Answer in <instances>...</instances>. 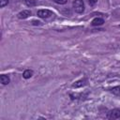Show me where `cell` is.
<instances>
[{
  "mask_svg": "<svg viewBox=\"0 0 120 120\" xmlns=\"http://www.w3.org/2000/svg\"><path fill=\"white\" fill-rule=\"evenodd\" d=\"M86 83V79H82V80H79V81H77L75 83H73L72 84V86L73 87H81V86H82V85H84Z\"/></svg>",
  "mask_w": 120,
  "mask_h": 120,
  "instance_id": "5b68a950",
  "label": "cell"
},
{
  "mask_svg": "<svg viewBox=\"0 0 120 120\" xmlns=\"http://www.w3.org/2000/svg\"><path fill=\"white\" fill-rule=\"evenodd\" d=\"M52 15V12L49 9H40V10L38 11V16L40 17V18H43V19L49 18Z\"/></svg>",
  "mask_w": 120,
  "mask_h": 120,
  "instance_id": "7a4b0ae2",
  "label": "cell"
},
{
  "mask_svg": "<svg viewBox=\"0 0 120 120\" xmlns=\"http://www.w3.org/2000/svg\"><path fill=\"white\" fill-rule=\"evenodd\" d=\"M110 119H120V109H113L109 113Z\"/></svg>",
  "mask_w": 120,
  "mask_h": 120,
  "instance_id": "3957f363",
  "label": "cell"
},
{
  "mask_svg": "<svg viewBox=\"0 0 120 120\" xmlns=\"http://www.w3.org/2000/svg\"><path fill=\"white\" fill-rule=\"evenodd\" d=\"M73 8L77 13H82L84 10V4L82 0H75L73 2Z\"/></svg>",
  "mask_w": 120,
  "mask_h": 120,
  "instance_id": "6da1fadb",
  "label": "cell"
},
{
  "mask_svg": "<svg viewBox=\"0 0 120 120\" xmlns=\"http://www.w3.org/2000/svg\"><path fill=\"white\" fill-rule=\"evenodd\" d=\"M31 16V11L30 10H22L18 13V18L19 19H25Z\"/></svg>",
  "mask_w": 120,
  "mask_h": 120,
  "instance_id": "277c9868",
  "label": "cell"
},
{
  "mask_svg": "<svg viewBox=\"0 0 120 120\" xmlns=\"http://www.w3.org/2000/svg\"><path fill=\"white\" fill-rule=\"evenodd\" d=\"M25 4L28 6V7H33L36 5V2L34 0H25Z\"/></svg>",
  "mask_w": 120,
  "mask_h": 120,
  "instance_id": "30bf717a",
  "label": "cell"
},
{
  "mask_svg": "<svg viewBox=\"0 0 120 120\" xmlns=\"http://www.w3.org/2000/svg\"><path fill=\"white\" fill-rule=\"evenodd\" d=\"M87 1H88V3H89L90 6H94L98 2V0H87Z\"/></svg>",
  "mask_w": 120,
  "mask_h": 120,
  "instance_id": "4fadbf2b",
  "label": "cell"
},
{
  "mask_svg": "<svg viewBox=\"0 0 120 120\" xmlns=\"http://www.w3.org/2000/svg\"><path fill=\"white\" fill-rule=\"evenodd\" d=\"M104 23V20L101 19V18H96L92 21V25L96 26V25H101Z\"/></svg>",
  "mask_w": 120,
  "mask_h": 120,
  "instance_id": "8992f818",
  "label": "cell"
},
{
  "mask_svg": "<svg viewBox=\"0 0 120 120\" xmlns=\"http://www.w3.org/2000/svg\"><path fill=\"white\" fill-rule=\"evenodd\" d=\"M33 22H34V24H39V22H36V21H34Z\"/></svg>",
  "mask_w": 120,
  "mask_h": 120,
  "instance_id": "5bb4252c",
  "label": "cell"
},
{
  "mask_svg": "<svg viewBox=\"0 0 120 120\" xmlns=\"http://www.w3.org/2000/svg\"><path fill=\"white\" fill-rule=\"evenodd\" d=\"M8 0H0V7L4 8L6 5H8Z\"/></svg>",
  "mask_w": 120,
  "mask_h": 120,
  "instance_id": "8fae6325",
  "label": "cell"
},
{
  "mask_svg": "<svg viewBox=\"0 0 120 120\" xmlns=\"http://www.w3.org/2000/svg\"><path fill=\"white\" fill-rule=\"evenodd\" d=\"M119 27H120V25H119Z\"/></svg>",
  "mask_w": 120,
  "mask_h": 120,
  "instance_id": "9a60e30c",
  "label": "cell"
},
{
  "mask_svg": "<svg viewBox=\"0 0 120 120\" xmlns=\"http://www.w3.org/2000/svg\"><path fill=\"white\" fill-rule=\"evenodd\" d=\"M112 93L115 94V95H119L120 94V86H115V87H112L111 89Z\"/></svg>",
  "mask_w": 120,
  "mask_h": 120,
  "instance_id": "9c48e42d",
  "label": "cell"
},
{
  "mask_svg": "<svg viewBox=\"0 0 120 120\" xmlns=\"http://www.w3.org/2000/svg\"><path fill=\"white\" fill-rule=\"evenodd\" d=\"M52 1L57 3V4H60V5H64V4H66L68 2V0H52Z\"/></svg>",
  "mask_w": 120,
  "mask_h": 120,
  "instance_id": "7c38bea8",
  "label": "cell"
},
{
  "mask_svg": "<svg viewBox=\"0 0 120 120\" xmlns=\"http://www.w3.org/2000/svg\"><path fill=\"white\" fill-rule=\"evenodd\" d=\"M0 80H1V82L3 84H8L9 82V78L7 75H1L0 76Z\"/></svg>",
  "mask_w": 120,
  "mask_h": 120,
  "instance_id": "52a82bcc",
  "label": "cell"
},
{
  "mask_svg": "<svg viewBox=\"0 0 120 120\" xmlns=\"http://www.w3.org/2000/svg\"><path fill=\"white\" fill-rule=\"evenodd\" d=\"M32 75H33V71L30 70V69H26V70H24V72H23V74H22L23 78H25V79H29Z\"/></svg>",
  "mask_w": 120,
  "mask_h": 120,
  "instance_id": "ba28073f",
  "label": "cell"
}]
</instances>
